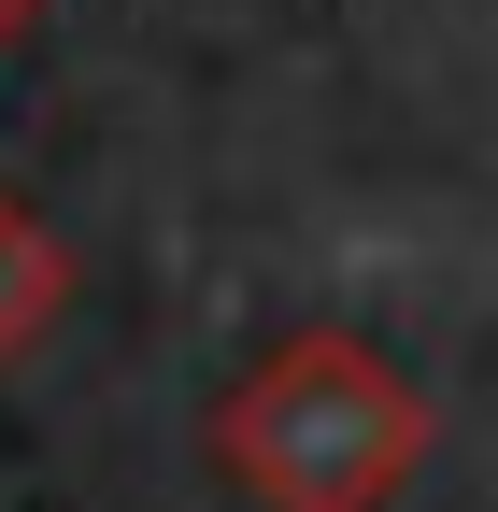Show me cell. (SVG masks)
I'll return each instance as SVG.
<instances>
[{"label": "cell", "mask_w": 498, "mask_h": 512, "mask_svg": "<svg viewBox=\"0 0 498 512\" xmlns=\"http://www.w3.org/2000/svg\"><path fill=\"white\" fill-rule=\"evenodd\" d=\"M413 441H427V413L370 342H285L214 413V456L271 512H385L413 484Z\"/></svg>", "instance_id": "cell-1"}]
</instances>
